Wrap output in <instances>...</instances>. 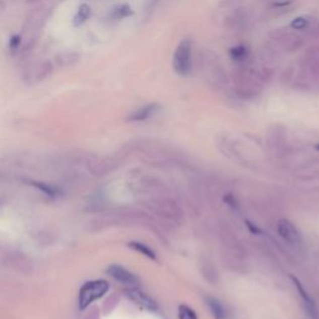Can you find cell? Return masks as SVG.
Instances as JSON below:
<instances>
[{"instance_id":"obj_1","label":"cell","mask_w":319,"mask_h":319,"mask_svg":"<svg viewBox=\"0 0 319 319\" xmlns=\"http://www.w3.org/2000/svg\"><path fill=\"white\" fill-rule=\"evenodd\" d=\"M107 291H109V283L106 281L97 279V281L88 282L81 287L79 292V308L85 309L92 302L104 297Z\"/></svg>"},{"instance_id":"obj_2","label":"cell","mask_w":319,"mask_h":319,"mask_svg":"<svg viewBox=\"0 0 319 319\" xmlns=\"http://www.w3.org/2000/svg\"><path fill=\"white\" fill-rule=\"evenodd\" d=\"M191 41L187 40V39L181 41L177 49H176L175 55H173V69L178 75L186 76L191 71Z\"/></svg>"},{"instance_id":"obj_3","label":"cell","mask_w":319,"mask_h":319,"mask_svg":"<svg viewBox=\"0 0 319 319\" xmlns=\"http://www.w3.org/2000/svg\"><path fill=\"white\" fill-rule=\"evenodd\" d=\"M278 233L282 238L286 242H288L289 244H293V246H297V244L302 243V236H300L299 231H298L296 226L292 222H289L288 220H281L278 222Z\"/></svg>"},{"instance_id":"obj_4","label":"cell","mask_w":319,"mask_h":319,"mask_svg":"<svg viewBox=\"0 0 319 319\" xmlns=\"http://www.w3.org/2000/svg\"><path fill=\"white\" fill-rule=\"evenodd\" d=\"M107 272L112 278L116 279L117 282L122 284H135L137 283V277L134 273H131L130 271H127L126 268H123L122 266L118 265H111L107 268Z\"/></svg>"},{"instance_id":"obj_5","label":"cell","mask_w":319,"mask_h":319,"mask_svg":"<svg viewBox=\"0 0 319 319\" xmlns=\"http://www.w3.org/2000/svg\"><path fill=\"white\" fill-rule=\"evenodd\" d=\"M292 279H293L294 282V286H296L297 291L299 292L300 297H302L303 299V303H304V307H305V310H307L308 314L310 315L313 319H317L318 318V310H317V307H315L314 302L312 300V298H310L309 296L307 294V292L303 289L302 284L299 283V281H298L297 278H294V277H292Z\"/></svg>"},{"instance_id":"obj_6","label":"cell","mask_w":319,"mask_h":319,"mask_svg":"<svg viewBox=\"0 0 319 319\" xmlns=\"http://www.w3.org/2000/svg\"><path fill=\"white\" fill-rule=\"evenodd\" d=\"M159 110V105L157 104H149L146 106H142L137 109L135 112L130 115L129 120L130 121H145L147 118L152 117Z\"/></svg>"},{"instance_id":"obj_7","label":"cell","mask_w":319,"mask_h":319,"mask_svg":"<svg viewBox=\"0 0 319 319\" xmlns=\"http://www.w3.org/2000/svg\"><path fill=\"white\" fill-rule=\"evenodd\" d=\"M205 300H206V304H207L208 309H210V312L212 313V315L216 319L227 318V312H226V309L223 308L222 303H221L220 300L216 299V298H213V297H206Z\"/></svg>"},{"instance_id":"obj_8","label":"cell","mask_w":319,"mask_h":319,"mask_svg":"<svg viewBox=\"0 0 319 319\" xmlns=\"http://www.w3.org/2000/svg\"><path fill=\"white\" fill-rule=\"evenodd\" d=\"M127 296L134 300V302L139 303L142 307L147 308V309H156V303L151 299L150 297H147L146 294H144L142 292L137 291V289H134V291H129Z\"/></svg>"},{"instance_id":"obj_9","label":"cell","mask_w":319,"mask_h":319,"mask_svg":"<svg viewBox=\"0 0 319 319\" xmlns=\"http://www.w3.org/2000/svg\"><path fill=\"white\" fill-rule=\"evenodd\" d=\"M90 15H91L90 7H89L88 4H81L80 7H79V10H78V13H76L75 18H74V20H75V25H81L83 23H85L86 20L90 18Z\"/></svg>"},{"instance_id":"obj_10","label":"cell","mask_w":319,"mask_h":319,"mask_svg":"<svg viewBox=\"0 0 319 319\" xmlns=\"http://www.w3.org/2000/svg\"><path fill=\"white\" fill-rule=\"evenodd\" d=\"M129 247H131V248L135 249V251L140 252L141 254L146 256V257H149L150 260H156V254H155V252L152 251L149 246L141 243V242H131V243H129Z\"/></svg>"},{"instance_id":"obj_11","label":"cell","mask_w":319,"mask_h":319,"mask_svg":"<svg viewBox=\"0 0 319 319\" xmlns=\"http://www.w3.org/2000/svg\"><path fill=\"white\" fill-rule=\"evenodd\" d=\"M52 70H54V67L50 61H44L41 62L40 67L38 69V74H36V80L38 81H43L45 79L49 78L52 74Z\"/></svg>"},{"instance_id":"obj_12","label":"cell","mask_w":319,"mask_h":319,"mask_svg":"<svg viewBox=\"0 0 319 319\" xmlns=\"http://www.w3.org/2000/svg\"><path fill=\"white\" fill-rule=\"evenodd\" d=\"M178 319H199L197 318L196 312L188 305L181 304L178 307Z\"/></svg>"},{"instance_id":"obj_13","label":"cell","mask_w":319,"mask_h":319,"mask_svg":"<svg viewBox=\"0 0 319 319\" xmlns=\"http://www.w3.org/2000/svg\"><path fill=\"white\" fill-rule=\"evenodd\" d=\"M231 55L236 60H243L247 55V49L244 46H237L231 50Z\"/></svg>"},{"instance_id":"obj_14","label":"cell","mask_w":319,"mask_h":319,"mask_svg":"<svg viewBox=\"0 0 319 319\" xmlns=\"http://www.w3.org/2000/svg\"><path fill=\"white\" fill-rule=\"evenodd\" d=\"M307 25L308 20L305 19V18H297V19H294L293 22L291 23V26L293 29H296V30H302V29H304Z\"/></svg>"},{"instance_id":"obj_15","label":"cell","mask_w":319,"mask_h":319,"mask_svg":"<svg viewBox=\"0 0 319 319\" xmlns=\"http://www.w3.org/2000/svg\"><path fill=\"white\" fill-rule=\"evenodd\" d=\"M34 186H36L38 188H40L41 191L45 192L46 195H51V196H54L55 194H56V189L54 188V187L49 186V184H45V183H34Z\"/></svg>"},{"instance_id":"obj_16","label":"cell","mask_w":319,"mask_h":319,"mask_svg":"<svg viewBox=\"0 0 319 319\" xmlns=\"http://www.w3.org/2000/svg\"><path fill=\"white\" fill-rule=\"evenodd\" d=\"M20 43H22V39H20L19 35L13 36L12 40H10V49H12L13 51H15V50L19 49Z\"/></svg>"},{"instance_id":"obj_17","label":"cell","mask_w":319,"mask_h":319,"mask_svg":"<svg viewBox=\"0 0 319 319\" xmlns=\"http://www.w3.org/2000/svg\"><path fill=\"white\" fill-rule=\"evenodd\" d=\"M317 149H318V150H319V145H318V146H317Z\"/></svg>"}]
</instances>
